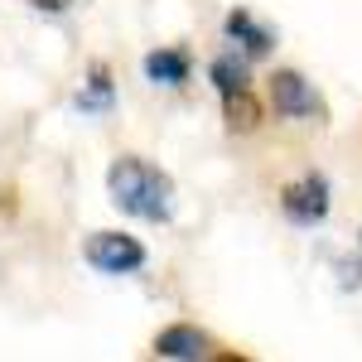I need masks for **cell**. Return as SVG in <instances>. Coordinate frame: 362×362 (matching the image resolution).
Listing matches in <instances>:
<instances>
[{
	"label": "cell",
	"instance_id": "5",
	"mask_svg": "<svg viewBox=\"0 0 362 362\" xmlns=\"http://www.w3.org/2000/svg\"><path fill=\"white\" fill-rule=\"evenodd\" d=\"M155 358H169V362H198L208 358V334L194 329V324H169L155 334Z\"/></svg>",
	"mask_w": 362,
	"mask_h": 362
},
{
	"label": "cell",
	"instance_id": "10",
	"mask_svg": "<svg viewBox=\"0 0 362 362\" xmlns=\"http://www.w3.org/2000/svg\"><path fill=\"white\" fill-rule=\"evenodd\" d=\"M107 92H112V73H107V63H92V97H83V107H102Z\"/></svg>",
	"mask_w": 362,
	"mask_h": 362
},
{
	"label": "cell",
	"instance_id": "2",
	"mask_svg": "<svg viewBox=\"0 0 362 362\" xmlns=\"http://www.w3.org/2000/svg\"><path fill=\"white\" fill-rule=\"evenodd\" d=\"M266 92H271V107L280 116H290V121H324L329 116L324 102H319V92H314V83L305 73H295V68H276Z\"/></svg>",
	"mask_w": 362,
	"mask_h": 362
},
{
	"label": "cell",
	"instance_id": "6",
	"mask_svg": "<svg viewBox=\"0 0 362 362\" xmlns=\"http://www.w3.org/2000/svg\"><path fill=\"white\" fill-rule=\"evenodd\" d=\"M223 29H227V39H237L251 58L271 54V44H276V34H271L266 25H256V20H251V10H242V5H237V10L223 20Z\"/></svg>",
	"mask_w": 362,
	"mask_h": 362
},
{
	"label": "cell",
	"instance_id": "7",
	"mask_svg": "<svg viewBox=\"0 0 362 362\" xmlns=\"http://www.w3.org/2000/svg\"><path fill=\"white\" fill-rule=\"evenodd\" d=\"M145 78L165 83V87L189 83V54L184 49H155V54H145Z\"/></svg>",
	"mask_w": 362,
	"mask_h": 362
},
{
	"label": "cell",
	"instance_id": "8",
	"mask_svg": "<svg viewBox=\"0 0 362 362\" xmlns=\"http://www.w3.org/2000/svg\"><path fill=\"white\" fill-rule=\"evenodd\" d=\"M208 78L218 83V92H223V97H237V92H251L247 63H237V58H232V54L213 58V63H208Z\"/></svg>",
	"mask_w": 362,
	"mask_h": 362
},
{
	"label": "cell",
	"instance_id": "4",
	"mask_svg": "<svg viewBox=\"0 0 362 362\" xmlns=\"http://www.w3.org/2000/svg\"><path fill=\"white\" fill-rule=\"evenodd\" d=\"M87 261L107 276H131V271L145 266V247L131 232H92L87 237Z\"/></svg>",
	"mask_w": 362,
	"mask_h": 362
},
{
	"label": "cell",
	"instance_id": "9",
	"mask_svg": "<svg viewBox=\"0 0 362 362\" xmlns=\"http://www.w3.org/2000/svg\"><path fill=\"white\" fill-rule=\"evenodd\" d=\"M223 116H227V131H256L261 126V107L251 92H237V97H223Z\"/></svg>",
	"mask_w": 362,
	"mask_h": 362
},
{
	"label": "cell",
	"instance_id": "3",
	"mask_svg": "<svg viewBox=\"0 0 362 362\" xmlns=\"http://www.w3.org/2000/svg\"><path fill=\"white\" fill-rule=\"evenodd\" d=\"M280 213H285L290 223H300V227L324 223V218H329V179L309 169L295 184H285V189H280Z\"/></svg>",
	"mask_w": 362,
	"mask_h": 362
},
{
	"label": "cell",
	"instance_id": "1",
	"mask_svg": "<svg viewBox=\"0 0 362 362\" xmlns=\"http://www.w3.org/2000/svg\"><path fill=\"white\" fill-rule=\"evenodd\" d=\"M107 189H112V203L131 218L169 223V213H174V179L165 169L145 165L140 155H116L107 169Z\"/></svg>",
	"mask_w": 362,
	"mask_h": 362
},
{
	"label": "cell",
	"instance_id": "12",
	"mask_svg": "<svg viewBox=\"0 0 362 362\" xmlns=\"http://www.w3.org/2000/svg\"><path fill=\"white\" fill-rule=\"evenodd\" d=\"M213 362H251V358H242V353H218Z\"/></svg>",
	"mask_w": 362,
	"mask_h": 362
},
{
	"label": "cell",
	"instance_id": "11",
	"mask_svg": "<svg viewBox=\"0 0 362 362\" xmlns=\"http://www.w3.org/2000/svg\"><path fill=\"white\" fill-rule=\"evenodd\" d=\"M29 5H34V10H49V15H63L73 0H29Z\"/></svg>",
	"mask_w": 362,
	"mask_h": 362
}]
</instances>
